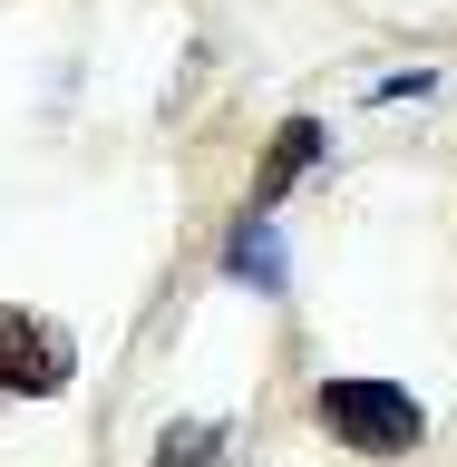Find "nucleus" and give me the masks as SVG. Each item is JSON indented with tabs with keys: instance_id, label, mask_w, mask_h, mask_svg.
I'll use <instances>...</instances> for the list:
<instances>
[{
	"instance_id": "nucleus-1",
	"label": "nucleus",
	"mask_w": 457,
	"mask_h": 467,
	"mask_svg": "<svg viewBox=\"0 0 457 467\" xmlns=\"http://www.w3.org/2000/svg\"><path fill=\"white\" fill-rule=\"evenodd\" d=\"M312 429L350 458H409V448H429V400L400 379H321Z\"/></svg>"
},
{
	"instance_id": "nucleus-2",
	"label": "nucleus",
	"mask_w": 457,
	"mask_h": 467,
	"mask_svg": "<svg viewBox=\"0 0 457 467\" xmlns=\"http://www.w3.org/2000/svg\"><path fill=\"white\" fill-rule=\"evenodd\" d=\"M78 379V341L29 302H0V400H58Z\"/></svg>"
},
{
	"instance_id": "nucleus-3",
	"label": "nucleus",
	"mask_w": 457,
	"mask_h": 467,
	"mask_svg": "<svg viewBox=\"0 0 457 467\" xmlns=\"http://www.w3.org/2000/svg\"><path fill=\"white\" fill-rule=\"evenodd\" d=\"M321 156H331V127H321V117H283V127H273V146H263V166H254V214H273V204L292 195V185H302V175L321 166Z\"/></svg>"
},
{
	"instance_id": "nucleus-4",
	"label": "nucleus",
	"mask_w": 457,
	"mask_h": 467,
	"mask_svg": "<svg viewBox=\"0 0 457 467\" xmlns=\"http://www.w3.org/2000/svg\"><path fill=\"white\" fill-rule=\"evenodd\" d=\"M224 283H244V292H283V283H292L273 214H254V204L234 214V234H224Z\"/></svg>"
},
{
	"instance_id": "nucleus-5",
	"label": "nucleus",
	"mask_w": 457,
	"mask_h": 467,
	"mask_svg": "<svg viewBox=\"0 0 457 467\" xmlns=\"http://www.w3.org/2000/svg\"><path fill=\"white\" fill-rule=\"evenodd\" d=\"M146 467H224V419H175Z\"/></svg>"
},
{
	"instance_id": "nucleus-6",
	"label": "nucleus",
	"mask_w": 457,
	"mask_h": 467,
	"mask_svg": "<svg viewBox=\"0 0 457 467\" xmlns=\"http://www.w3.org/2000/svg\"><path fill=\"white\" fill-rule=\"evenodd\" d=\"M429 88H438L429 68H409V78H379V108H409V98H429Z\"/></svg>"
}]
</instances>
